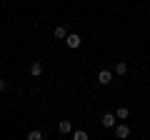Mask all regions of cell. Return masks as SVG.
<instances>
[{
	"instance_id": "cell-9",
	"label": "cell",
	"mask_w": 150,
	"mask_h": 140,
	"mask_svg": "<svg viewBox=\"0 0 150 140\" xmlns=\"http://www.w3.org/2000/svg\"><path fill=\"white\" fill-rule=\"evenodd\" d=\"M112 73H115V75H125V73H128V63H115Z\"/></svg>"
},
{
	"instance_id": "cell-7",
	"label": "cell",
	"mask_w": 150,
	"mask_h": 140,
	"mask_svg": "<svg viewBox=\"0 0 150 140\" xmlns=\"http://www.w3.org/2000/svg\"><path fill=\"white\" fill-rule=\"evenodd\" d=\"M30 75L33 78H40V75H43V63H33L30 65Z\"/></svg>"
},
{
	"instance_id": "cell-2",
	"label": "cell",
	"mask_w": 150,
	"mask_h": 140,
	"mask_svg": "<svg viewBox=\"0 0 150 140\" xmlns=\"http://www.w3.org/2000/svg\"><path fill=\"white\" fill-rule=\"evenodd\" d=\"M80 43H83L80 35H75V33H68V38H65V45H68L70 50H78V48H80Z\"/></svg>"
},
{
	"instance_id": "cell-4",
	"label": "cell",
	"mask_w": 150,
	"mask_h": 140,
	"mask_svg": "<svg viewBox=\"0 0 150 140\" xmlns=\"http://www.w3.org/2000/svg\"><path fill=\"white\" fill-rule=\"evenodd\" d=\"M112 80V70H100V73H98V83H103V85H108V83Z\"/></svg>"
},
{
	"instance_id": "cell-8",
	"label": "cell",
	"mask_w": 150,
	"mask_h": 140,
	"mask_svg": "<svg viewBox=\"0 0 150 140\" xmlns=\"http://www.w3.org/2000/svg\"><path fill=\"white\" fill-rule=\"evenodd\" d=\"M53 35H55L58 40H65V38H68V30H65V25H58V28L53 30Z\"/></svg>"
},
{
	"instance_id": "cell-3",
	"label": "cell",
	"mask_w": 150,
	"mask_h": 140,
	"mask_svg": "<svg viewBox=\"0 0 150 140\" xmlns=\"http://www.w3.org/2000/svg\"><path fill=\"white\" fill-rule=\"evenodd\" d=\"M115 125H118L115 113H105V115H103V128H115Z\"/></svg>"
},
{
	"instance_id": "cell-1",
	"label": "cell",
	"mask_w": 150,
	"mask_h": 140,
	"mask_svg": "<svg viewBox=\"0 0 150 140\" xmlns=\"http://www.w3.org/2000/svg\"><path fill=\"white\" fill-rule=\"evenodd\" d=\"M115 138H120V140L130 138V125L125 123V120H123V123H118V125H115Z\"/></svg>"
},
{
	"instance_id": "cell-11",
	"label": "cell",
	"mask_w": 150,
	"mask_h": 140,
	"mask_svg": "<svg viewBox=\"0 0 150 140\" xmlns=\"http://www.w3.org/2000/svg\"><path fill=\"white\" fill-rule=\"evenodd\" d=\"M28 140H43V133L40 130H30L28 133Z\"/></svg>"
},
{
	"instance_id": "cell-10",
	"label": "cell",
	"mask_w": 150,
	"mask_h": 140,
	"mask_svg": "<svg viewBox=\"0 0 150 140\" xmlns=\"http://www.w3.org/2000/svg\"><path fill=\"white\" fill-rule=\"evenodd\" d=\"M90 135H88V130H75L73 133V140H88Z\"/></svg>"
},
{
	"instance_id": "cell-6",
	"label": "cell",
	"mask_w": 150,
	"mask_h": 140,
	"mask_svg": "<svg viewBox=\"0 0 150 140\" xmlns=\"http://www.w3.org/2000/svg\"><path fill=\"white\" fill-rule=\"evenodd\" d=\"M115 118H118V120H128L130 118V110L125 108V105H120V108L115 110Z\"/></svg>"
},
{
	"instance_id": "cell-5",
	"label": "cell",
	"mask_w": 150,
	"mask_h": 140,
	"mask_svg": "<svg viewBox=\"0 0 150 140\" xmlns=\"http://www.w3.org/2000/svg\"><path fill=\"white\" fill-rule=\"evenodd\" d=\"M58 133H60V135H68V133H73V123H68V120L58 123Z\"/></svg>"
},
{
	"instance_id": "cell-12",
	"label": "cell",
	"mask_w": 150,
	"mask_h": 140,
	"mask_svg": "<svg viewBox=\"0 0 150 140\" xmlns=\"http://www.w3.org/2000/svg\"><path fill=\"white\" fill-rule=\"evenodd\" d=\"M3 90H8V83L3 80V78H0V93H3Z\"/></svg>"
}]
</instances>
